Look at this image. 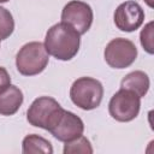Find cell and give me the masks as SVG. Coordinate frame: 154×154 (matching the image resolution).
Here are the masks:
<instances>
[{"mask_svg": "<svg viewBox=\"0 0 154 154\" xmlns=\"http://www.w3.org/2000/svg\"><path fill=\"white\" fill-rule=\"evenodd\" d=\"M81 35L66 23H57L46 34L45 48L59 60H71L79 49Z\"/></svg>", "mask_w": 154, "mask_h": 154, "instance_id": "1", "label": "cell"}, {"mask_svg": "<svg viewBox=\"0 0 154 154\" xmlns=\"http://www.w3.org/2000/svg\"><path fill=\"white\" fill-rule=\"evenodd\" d=\"M48 52L41 42L25 43L16 55V66L23 76H35L41 73L48 64Z\"/></svg>", "mask_w": 154, "mask_h": 154, "instance_id": "2", "label": "cell"}, {"mask_svg": "<svg viewBox=\"0 0 154 154\" xmlns=\"http://www.w3.org/2000/svg\"><path fill=\"white\" fill-rule=\"evenodd\" d=\"M103 96V87L100 81L91 77L76 79L70 89L72 102L82 109L90 111L100 106Z\"/></svg>", "mask_w": 154, "mask_h": 154, "instance_id": "3", "label": "cell"}, {"mask_svg": "<svg viewBox=\"0 0 154 154\" xmlns=\"http://www.w3.org/2000/svg\"><path fill=\"white\" fill-rule=\"evenodd\" d=\"M64 108L59 102L49 96H41L34 100L26 112L29 124L36 128L48 130L58 122Z\"/></svg>", "mask_w": 154, "mask_h": 154, "instance_id": "4", "label": "cell"}, {"mask_svg": "<svg viewBox=\"0 0 154 154\" xmlns=\"http://www.w3.org/2000/svg\"><path fill=\"white\" fill-rule=\"evenodd\" d=\"M141 97L132 90L120 88L109 100L108 112L118 122H131L138 116Z\"/></svg>", "mask_w": 154, "mask_h": 154, "instance_id": "5", "label": "cell"}, {"mask_svg": "<svg viewBox=\"0 0 154 154\" xmlns=\"http://www.w3.org/2000/svg\"><path fill=\"white\" fill-rule=\"evenodd\" d=\"M105 60L113 69L129 67L137 58L135 43L128 38L118 37L109 41L105 48Z\"/></svg>", "mask_w": 154, "mask_h": 154, "instance_id": "6", "label": "cell"}, {"mask_svg": "<svg viewBox=\"0 0 154 154\" xmlns=\"http://www.w3.org/2000/svg\"><path fill=\"white\" fill-rule=\"evenodd\" d=\"M61 22L72 26L79 35H83L91 26L93 10L87 2L72 0L64 6L61 12Z\"/></svg>", "mask_w": 154, "mask_h": 154, "instance_id": "7", "label": "cell"}, {"mask_svg": "<svg viewBox=\"0 0 154 154\" xmlns=\"http://www.w3.org/2000/svg\"><path fill=\"white\" fill-rule=\"evenodd\" d=\"M113 18L114 24L119 30L131 32L142 25L144 20V12L136 1L130 0L120 4L117 7Z\"/></svg>", "mask_w": 154, "mask_h": 154, "instance_id": "8", "label": "cell"}, {"mask_svg": "<svg viewBox=\"0 0 154 154\" xmlns=\"http://www.w3.org/2000/svg\"><path fill=\"white\" fill-rule=\"evenodd\" d=\"M84 131V124L79 117L69 111H63L58 122L49 129V132L61 142H67L81 136Z\"/></svg>", "mask_w": 154, "mask_h": 154, "instance_id": "9", "label": "cell"}, {"mask_svg": "<svg viewBox=\"0 0 154 154\" xmlns=\"http://www.w3.org/2000/svg\"><path fill=\"white\" fill-rule=\"evenodd\" d=\"M23 103V93L16 85H7L0 90V114L12 116Z\"/></svg>", "mask_w": 154, "mask_h": 154, "instance_id": "10", "label": "cell"}, {"mask_svg": "<svg viewBox=\"0 0 154 154\" xmlns=\"http://www.w3.org/2000/svg\"><path fill=\"white\" fill-rule=\"evenodd\" d=\"M120 88L132 90L140 97L144 96L149 89V77L143 71H134L128 73L120 83Z\"/></svg>", "mask_w": 154, "mask_h": 154, "instance_id": "11", "label": "cell"}, {"mask_svg": "<svg viewBox=\"0 0 154 154\" xmlns=\"http://www.w3.org/2000/svg\"><path fill=\"white\" fill-rule=\"evenodd\" d=\"M23 153L24 154H36V153H42V154H51L53 153V147L49 141L46 138L38 136V135H28L23 140Z\"/></svg>", "mask_w": 154, "mask_h": 154, "instance_id": "12", "label": "cell"}, {"mask_svg": "<svg viewBox=\"0 0 154 154\" xmlns=\"http://www.w3.org/2000/svg\"><path fill=\"white\" fill-rule=\"evenodd\" d=\"M64 147V154L70 153H93V148L90 146V142L84 136H78L77 138H73L71 141L65 142Z\"/></svg>", "mask_w": 154, "mask_h": 154, "instance_id": "13", "label": "cell"}, {"mask_svg": "<svg viewBox=\"0 0 154 154\" xmlns=\"http://www.w3.org/2000/svg\"><path fill=\"white\" fill-rule=\"evenodd\" d=\"M14 30V20L8 10L0 6V40H6Z\"/></svg>", "mask_w": 154, "mask_h": 154, "instance_id": "14", "label": "cell"}, {"mask_svg": "<svg viewBox=\"0 0 154 154\" xmlns=\"http://www.w3.org/2000/svg\"><path fill=\"white\" fill-rule=\"evenodd\" d=\"M141 45L143 48L152 54L153 53V23H148L146 28L141 31Z\"/></svg>", "mask_w": 154, "mask_h": 154, "instance_id": "15", "label": "cell"}, {"mask_svg": "<svg viewBox=\"0 0 154 154\" xmlns=\"http://www.w3.org/2000/svg\"><path fill=\"white\" fill-rule=\"evenodd\" d=\"M11 84V77L5 67H0V90Z\"/></svg>", "mask_w": 154, "mask_h": 154, "instance_id": "16", "label": "cell"}, {"mask_svg": "<svg viewBox=\"0 0 154 154\" xmlns=\"http://www.w3.org/2000/svg\"><path fill=\"white\" fill-rule=\"evenodd\" d=\"M146 1H147V4H148V5L150 6V7L153 6V4H152V0H146Z\"/></svg>", "mask_w": 154, "mask_h": 154, "instance_id": "17", "label": "cell"}, {"mask_svg": "<svg viewBox=\"0 0 154 154\" xmlns=\"http://www.w3.org/2000/svg\"><path fill=\"white\" fill-rule=\"evenodd\" d=\"M8 0H0V2H7Z\"/></svg>", "mask_w": 154, "mask_h": 154, "instance_id": "18", "label": "cell"}]
</instances>
